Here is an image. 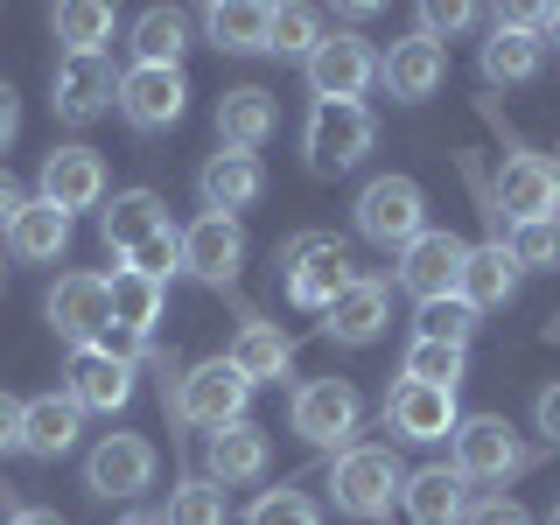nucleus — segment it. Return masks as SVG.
Here are the masks:
<instances>
[{
    "instance_id": "obj_21",
    "label": "nucleus",
    "mask_w": 560,
    "mask_h": 525,
    "mask_svg": "<svg viewBox=\"0 0 560 525\" xmlns=\"http://www.w3.org/2000/svg\"><path fill=\"white\" fill-rule=\"evenodd\" d=\"M78 420L84 407L70 393H43V399H22V448L43 455V463H57V455L78 448Z\"/></svg>"
},
{
    "instance_id": "obj_38",
    "label": "nucleus",
    "mask_w": 560,
    "mask_h": 525,
    "mask_svg": "<svg viewBox=\"0 0 560 525\" xmlns=\"http://www.w3.org/2000/svg\"><path fill=\"white\" fill-rule=\"evenodd\" d=\"M504 253L518 259V273L525 267H553L560 259V218H547V224H504Z\"/></svg>"
},
{
    "instance_id": "obj_52",
    "label": "nucleus",
    "mask_w": 560,
    "mask_h": 525,
    "mask_svg": "<svg viewBox=\"0 0 560 525\" xmlns=\"http://www.w3.org/2000/svg\"><path fill=\"white\" fill-rule=\"evenodd\" d=\"M547 525H560V504H553V518H547Z\"/></svg>"
},
{
    "instance_id": "obj_51",
    "label": "nucleus",
    "mask_w": 560,
    "mask_h": 525,
    "mask_svg": "<svg viewBox=\"0 0 560 525\" xmlns=\"http://www.w3.org/2000/svg\"><path fill=\"white\" fill-rule=\"evenodd\" d=\"M547 35H553V43H560V8H553V22H547Z\"/></svg>"
},
{
    "instance_id": "obj_20",
    "label": "nucleus",
    "mask_w": 560,
    "mask_h": 525,
    "mask_svg": "<svg viewBox=\"0 0 560 525\" xmlns=\"http://www.w3.org/2000/svg\"><path fill=\"white\" fill-rule=\"evenodd\" d=\"M105 197V162H98V148H57L43 162V203H57L63 218L70 210H92Z\"/></svg>"
},
{
    "instance_id": "obj_4",
    "label": "nucleus",
    "mask_w": 560,
    "mask_h": 525,
    "mask_svg": "<svg viewBox=\"0 0 560 525\" xmlns=\"http://www.w3.org/2000/svg\"><path fill=\"white\" fill-rule=\"evenodd\" d=\"M358 232L372 238V245H407L428 232V197H420V183L413 175H378V183H364V197H358Z\"/></svg>"
},
{
    "instance_id": "obj_19",
    "label": "nucleus",
    "mask_w": 560,
    "mask_h": 525,
    "mask_svg": "<svg viewBox=\"0 0 560 525\" xmlns=\"http://www.w3.org/2000/svg\"><path fill=\"white\" fill-rule=\"evenodd\" d=\"M399 512H407V525H463L469 518V483L455 477L448 463L413 469L407 490H399Z\"/></svg>"
},
{
    "instance_id": "obj_39",
    "label": "nucleus",
    "mask_w": 560,
    "mask_h": 525,
    "mask_svg": "<svg viewBox=\"0 0 560 525\" xmlns=\"http://www.w3.org/2000/svg\"><path fill=\"white\" fill-rule=\"evenodd\" d=\"M168 525H224V483L189 477V483L168 498Z\"/></svg>"
},
{
    "instance_id": "obj_36",
    "label": "nucleus",
    "mask_w": 560,
    "mask_h": 525,
    "mask_svg": "<svg viewBox=\"0 0 560 525\" xmlns=\"http://www.w3.org/2000/svg\"><path fill=\"white\" fill-rule=\"evenodd\" d=\"M420 337H428V343H455V350H469V337H477V308H469L463 294L420 302Z\"/></svg>"
},
{
    "instance_id": "obj_17",
    "label": "nucleus",
    "mask_w": 560,
    "mask_h": 525,
    "mask_svg": "<svg viewBox=\"0 0 560 525\" xmlns=\"http://www.w3.org/2000/svg\"><path fill=\"white\" fill-rule=\"evenodd\" d=\"M378 84H385L393 98H407V105L434 98V92L448 84V49L428 43V35H407V43H393V57L378 63Z\"/></svg>"
},
{
    "instance_id": "obj_46",
    "label": "nucleus",
    "mask_w": 560,
    "mask_h": 525,
    "mask_svg": "<svg viewBox=\"0 0 560 525\" xmlns=\"http://www.w3.org/2000/svg\"><path fill=\"white\" fill-rule=\"evenodd\" d=\"M22 203H28V197H22V183L0 168V238H8V224H14V218H22Z\"/></svg>"
},
{
    "instance_id": "obj_11",
    "label": "nucleus",
    "mask_w": 560,
    "mask_h": 525,
    "mask_svg": "<svg viewBox=\"0 0 560 525\" xmlns=\"http://www.w3.org/2000/svg\"><path fill=\"white\" fill-rule=\"evenodd\" d=\"M183 98H189L183 70H154V63L119 70V113H127V127H140V133L175 127V119H183Z\"/></svg>"
},
{
    "instance_id": "obj_14",
    "label": "nucleus",
    "mask_w": 560,
    "mask_h": 525,
    "mask_svg": "<svg viewBox=\"0 0 560 525\" xmlns=\"http://www.w3.org/2000/svg\"><path fill=\"white\" fill-rule=\"evenodd\" d=\"M84 483L98 498H140L154 483V448L140 434H105V442L84 455Z\"/></svg>"
},
{
    "instance_id": "obj_31",
    "label": "nucleus",
    "mask_w": 560,
    "mask_h": 525,
    "mask_svg": "<svg viewBox=\"0 0 560 525\" xmlns=\"http://www.w3.org/2000/svg\"><path fill=\"white\" fill-rule=\"evenodd\" d=\"M224 358H232L238 372H245V385H259V378H280V372H288L294 343L280 337L273 323H259V315H245V329L232 337V350H224Z\"/></svg>"
},
{
    "instance_id": "obj_8",
    "label": "nucleus",
    "mask_w": 560,
    "mask_h": 525,
    "mask_svg": "<svg viewBox=\"0 0 560 525\" xmlns=\"http://www.w3.org/2000/svg\"><path fill=\"white\" fill-rule=\"evenodd\" d=\"M113 98H119V70H113L105 49H92V57H63L57 70H49V105H57V119H70V127H92Z\"/></svg>"
},
{
    "instance_id": "obj_2",
    "label": "nucleus",
    "mask_w": 560,
    "mask_h": 525,
    "mask_svg": "<svg viewBox=\"0 0 560 525\" xmlns=\"http://www.w3.org/2000/svg\"><path fill=\"white\" fill-rule=\"evenodd\" d=\"M448 469L463 483H504V477L525 469V442L512 434V420L469 413V420H455V434H448Z\"/></svg>"
},
{
    "instance_id": "obj_48",
    "label": "nucleus",
    "mask_w": 560,
    "mask_h": 525,
    "mask_svg": "<svg viewBox=\"0 0 560 525\" xmlns=\"http://www.w3.org/2000/svg\"><path fill=\"white\" fill-rule=\"evenodd\" d=\"M315 245H323V232H302V238H288V245H280V267L294 273V267H302V259L315 253Z\"/></svg>"
},
{
    "instance_id": "obj_40",
    "label": "nucleus",
    "mask_w": 560,
    "mask_h": 525,
    "mask_svg": "<svg viewBox=\"0 0 560 525\" xmlns=\"http://www.w3.org/2000/svg\"><path fill=\"white\" fill-rule=\"evenodd\" d=\"M175 267H183V232H154L148 245L127 253V273H148V280H168Z\"/></svg>"
},
{
    "instance_id": "obj_1",
    "label": "nucleus",
    "mask_w": 560,
    "mask_h": 525,
    "mask_svg": "<svg viewBox=\"0 0 560 525\" xmlns=\"http://www.w3.org/2000/svg\"><path fill=\"white\" fill-rule=\"evenodd\" d=\"M407 490V469H399L393 448H343L337 469H329V498H337L343 518H393V498Z\"/></svg>"
},
{
    "instance_id": "obj_13",
    "label": "nucleus",
    "mask_w": 560,
    "mask_h": 525,
    "mask_svg": "<svg viewBox=\"0 0 560 525\" xmlns=\"http://www.w3.org/2000/svg\"><path fill=\"white\" fill-rule=\"evenodd\" d=\"M455 393H442V385H413L399 378L393 393H385V428L399 434V442H448L455 434Z\"/></svg>"
},
{
    "instance_id": "obj_41",
    "label": "nucleus",
    "mask_w": 560,
    "mask_h": 525,
    "mask_svg": "<svg viewBox=\"0 0 560 525\" xmlns=\"http://www.w3.org/2000/svg\"><path fill=\"white\" fill-rule=\"evenodd\" d=\"M245 525H315V504L302 490H267V498L245 512Z\"/></svg>"
},
{
    "instance_id": "obj_16",
    "label": "nucleus",
    "mask_w": 560,
    "mask_h": 525,
    "mask_svg": "<svg viewBox=\"0 0 560 525\" xmlns=\"http://www.w3.org/2000/svg\"><path fill=\"white\" fill-rule=\"evenodd\" d=\"M70 399H78L84 413H119L133 399V364L113 358V350H98V343L70 350Z\"/></svg>"
},
{
    "instance_id": "obj_44",
    "label": "nucleus",
    "mask_w": 560,
    "mask_h": 525,
    "mask_svg": "<svg viewBox=\"0 0 560 525\" xmlns=\"http://www.w3.org/2000/svg\"><path fill=\"white\" fill-rule=\"evenodd\" d=\"M8 448H22V399L0 393V455H8Z\"/></svg>"
},
{
    "instance_id": "obj_10",
    "label": "nucleus",
    "mask_w": 560,
    "mask_h": 525,
    "mask_svg": "<svg viewBox=\"0 0 560 525\" xmlns=\"http://www.w3.org/2000/svg\"><path fill=\"white\" fill-rule=\"evenodd\" d=\"M49 329L70 343V350H84V343H98L105 337V323H113V294H105V273H63L57 288H49Z\"/></svg>"
},
{
    "instance_id": "obj_49",
    "label": "nucleus",
    "mask_w": 560,
    "mask_h": 525,
    "mask_svg": "<svg viewBox=\"0 0 560 525\" xmlns=\"http://www.w3.org/2000/svg\"><path fill=\"white\" fill-rule=\"evenodd\" d=\"M8 525H63V518H57V512H14Z\"/></svg>"
},
{
    "instance_id": "obj_50",
    "label": "nucleus",
    "mask_w": 560,
    "mask_h": 525,
    "mask_svg": "<svg viewBox=\"0 0 560 525\" xmlns=\"http://www.w3.org/2000/svg\"><path fill=\"white\" fill-rule=\"evenodd\" d=\"M119 525H168V512H133V518H119Z\"/></svg>"
},
{
    "instance_id": "obj_28",
    "label": "nucleus",
    "mask_w": 560,
    "mask_h": 525,
    "mask_svg": "<svg viewBox=\"0 0 560 525\" xmlns=\"http://www.w3.org/2000/svg\"><path fill=\"white\" fill-rule=\"evenodd\" d=\"M105 245H113L119 259L133 253V245H148L154 232H168V210H162V197L154 189H127V197H113V210H105Z\"/></svg>"
},
{
    "instance_id": "obj_24",
    "label": "nucleus",
    "mask_w": 560,
    "mask_h": 525,
    "mask_svg": "<svg viewBox=\"0 0 560 525\" xmlns=\"http://www.w3.org/2000/svg\"><path fill=\"white\" fill-rule=\"evenodd\" d=\"M267 133H273V92H259V84H232V92L218 98V140H224V154H253Z\"/></svg>"
},
{
    "instance_id": "obj_6",
    "label": "nucleus",
    "mask_w": 560,
    "mask_h": 525,
    "mask_svg": "<svg viewBox=\"0 0 560 525\" xmlns=\"http://www.w3.org/2000/svg\"><path fill=\"white\" fill-rule=\"evenodd\" d=\"M498 224H547L560 218V168L547 154H512V162L498 168V210H490Z\"/></svg>"
},
{
    "instance_id": "obj_32",
    "label": "nucleus",
    "mask_w": 560,
    "mask_h": 525,
    "mask_svg": "<svg viewBox=\"0 0 560 525\" xmlns=\"http://www.w3.org/2000/svg\"><path fill=\"white\" fill-rule=\"evenodd\" d=\"M183 49H189V22L175 8H148L133 22V63H154V70H183Z\"/></svg>"
},
{
    "instance_id": "obj_25",
    "label": "nucleus",
    "mask_w": 560,
    "mask_h": 525,
    "mask_svg": "<svg viewBox=\"0 0 560 525\" xmlns=\"http://www.w3.org/2000/svg\"><path fill=\"white\" fill-rule=\"evenodd\" d=\"M259 189H267V175H259L253 154H210L203 162V210L210 218H238Z\"/></svg>"
},
{
    "instance_id": "obj_33",
    "label": "nucleus",
    "mask_w": 560,
    "mask_h": 525,
    "mask_svg": "<svg viewBox=\"0 0 560 525\" xmlns=\"http://www.w3.org/2000/svg\"><path fill=\"white\" fill-rule=\"evenodd\" d=\"M203 28H210V43L232 49V57L267 49V8H245V0H218V8H203Z\"/></svg>"
},
{
    "instance_id": "obj_34",
    "label": "nucleus",
    "mask_w": 560,
    "mask_h": 525,
    "mask_svg": "<svg viewBox=\"0 0 560 525\" xmlns=\"http://www.w3.org/2000/svg\"><path fill=\"white\" fill-rule=\"evenodd\" d=\"M49 22H57L63 57H92L105 35H113V8H105V0H63V8L49 14Z\"/></svg>"
},
{
    "instance_id": "obj_43",
    "label": "nucleus",
    "mask_w": 560,
    "mask_h": 525,
    "mask_svg": "<svg viewBox=\"0 0 560 525\" xmlns=\"http://www.w3.org/2000/svg\"><path fill=\"white\" fill-rule=\"evenodd\" d=\"M463 525H533V518H525V504H512V498H483V504H469Z\"/></svg>"
},
{
    "instance_id": "obj_9",
    "label": "nucleus",
    "mask_w": 560,
    "mask_h": 525,
    "mask_svg": "<svg viewBox=\"0 0 560 525\" xmlns=\"http://www.w3.org/2000/svg\"><path fill=\"white\" fill-rule=\"evenodd\" d=\"M294 434H302L308 448H337L358 434V385L350 378H308L302 393H294Z\"/></svg>"
},
{
    "instance_id": "obj_3",
    "label": "nucleus",
    "mask_w": 560,
    "mask_h": 525,
    "mask_svg": "<svg viewBox=\"0 0 560 525\" xmlns=\"http://www.w3.org/2000/svg\"><path fill=\"white\" fill-rule=\"evenodd\" d=\"M245 399H253V385H245V372L232 358H210V364L175 378V420H183V428H203V434L245 420Z\"/></svg>"
},
{
    "instance_id": "obj_47",
    "label": "nucleus",
    "mask_w": 560,
    "mask_h": 525,
    "mask_svg": "<svg viewBox=\"0 0 560 525\" xmlns=\"http://www.w3.org/2000/svg\"><path fill=\"white\" fill-rule=\"evenodd\" d=\"M539 434H547V442H560V385H547V393H539Z\"/></svg>"
},
{
    "instance_id": "obj_5",
    "label": "nucleus",
    "mask_w": 560,
    "mask_h": 525,
    "mask_svg": "<svg viewBox=\"0 0 560 525\" xmlns=\"http://www.w3.org/2000/svg\"><path fill=\"white\" fill-rule=\"evenodd\" d=\"M372 113L364 105H329V98H315V113H308V127H302V148H308V168H323V175H343V168H358L364 154H372Z\"/></svg>"
},
{
    "instance_id": "obj_7",
    "label": "nucleus",
    "mask_w": 560,
    "mask_h": 525,
    "mask_svg": "<svg viewBox=\"0 0 560 525\" xmlns=\"http://www.w3.org/2000/svg\"><path fill=\"white\" fill-rule=\"evenodd\" d=\"M308 84H315V98H329V105H358L364 98V84H378V57H372V43L364 35H323L315 43V57H308Z\"/></svg>"
},
{
    "instance_id": "obj_35",
    "label": "nucleus",
    "mask_w": 560,
    "mask_h": 525,
    "mask_svg": "<svg viewBox=\"0 0 560 525\" xmlns=\"http://www.w3.org/2000/svg\"><path fill=\"white\" fill-rule=\"evenodd\" d=\"M315 43H323V22H315V8H267V49L273 57H315Z\"/></svg>"
},
{
    "instance_id": "obj_18",
    "label": "nucleus",
    "mask_w": 560,
    "mask_h": 525,
    "mask_svg": "<svg viewBox=\"0 0 560 525\" xmlns=\"http://www.w3.org/2000/svg\"><path fill=\"white\" fill-rule=\"evenodd\" d=\"M267 455H273L267 428H259V420H232V428L210 434L203 463H210V483L232 490V483H259V477H267Z\"/></svg>"
},
{
    "instance_id": "obj_26",
    "label": "nucleus",
    "mask_w": 560,
    "mask_h": 525,
    "mask_svg": "<svg viewBox=\"0 0 560 525\" xmlns=\"http://www.w3.org/2000/svg\"><path fill=\"white\" fill-rule=\"evenodd\" d=\"M323 329L337 343H378V329H385V280H350V288L337 294V308L323 315Z\"/></svg>"
},
{
    "instance_id": "obj_45",
    "label": "nucleus",
    "mask_w": 560,
    "mask_h": 525,
    "mask_svg": "<svg viewBox=\"0 0 560 525\" xmlns=\"http://www.w3.org/2000/svg\"><path fill=\"white\" fill-rule=\"evenodd\" d=\"M14 133H22V98H14V84L0 78V154H8Z\"/></svg>"
},
{
    "instance_id": "obj_12",
    "label": "nucleus",
    "mask_w": 560,
    "mask_h": 525,
    "mask_svg": "<svg viewBox=\"0 0 560 525\" xmlns=\"http://www.w3.org/2000/svg\"><path fill=\"white\" fill-rule=\"evenodd\" d=\"M463 259H469V245L455 232H420L407 253H399V288L420 294V302H442V294L463 288Z\"/></svg>"
},
{
    "instance_id": "obj_37",
    "label": "nucleus",
    "mask_w": 560,
    "mask_h": 525,
    "mask_svg": "<svg viewBox=\"0 0 560 525\" xmlns=\"http://www.w3.org/2000/svg\"><path fill=\"white\" fill-rule=\"evenodd\" d=\"M399 378L455 393V378H463V350H455V343H428V337H413V343H407V372H399Z\"/></svg>"
},
{
    "instance_id": "obj_30",
    "label": "nucleus",
    "mask_w": 560,
    "mask_h": 525,
    "mask_svg": "<svg viewBox=\"0 0 560 525\" xmlns=\"http://www.w3.org/2000/svg\"><path fill=\"white\" fill-rule=\"evenodd\" d=\"M63 245H70V218H63L57 203H43V197H28L22 218L8 224V253L14 259H57Z\"/></svg>"
},
{
    "instance_id": "obj_22",
    "label": "nucleus",
    "mask_w": 560,
    "mask_h": 525,
    "mask_svg": "<svg viewBox=\"0 0 560 525\" xmlns=\"http://www.w3.org/2000/svg\"><path fill=\"white\" fill-rule=\"evenodd\" d=\"M350 280H358V273H350V253H343L337 238H323V245H315V253L302 259V267L288 273V302H294V308L329 315V308H337V294L350 288Z\"/></svg>"
},
{
    "instance_id": "obj_42",
    "label": "nucleus",
    "mask_w": 560,
    "mask_h": 525,
    "mask_svg": "<svg viewBox=\"0 0 560 525\" xmlns=\"http://www.w3.org/2000/svg\"><path fill=\"white\" fill-rule=\"evenodd\" d=\"M455 28H469L463 0H428V8H420V35H428V43H442V35H455Z\"/></svg>"
},
{
    "instance_id": "obj_15",
    "label": "nucleus",
    "mask_w": 560,
    "mask_h": 525,
    "mask_svg": "<svg viewBox=\"0 0 560 525\" xmlns=\"http://www.w3.org/2000/svg\"><path fill=\"white\" fill-rule=\"evenodd\" d=\"M183 267L197 273V280H210V288H232L238 280V267H245V232H238V218H203L183 232Z\"/></svg>"
},
{
    "instance_id": "obj_27",
    "label": "nucleus",
    "mask_w": 560,
    "mask_h": 525,
    "mask_svg": "<svg viewBox=\"0 0 560 525\" xmlns=\"http://www.w3.org/2000/svg\"><path fill=\"white\" fill-rule=\"evenodd\" d=\"M105 294H113V323H105V329H127V337L148 343V337H154V323H162V302H168L162 280H148V273H127V267H119L113 280H105Z\"/></svg>"
},
{
    "instance_id": "obj_29",
    "label": "nucleus",
    "mask_w": 560,
    "mask_h": 525,
    "mask_svg": "<svg viewBox=\"0 0 560 525\" xmlns=\"http://www.w3.org/2000/svg\"><path fill=\"white\" fill-rule=\"evenodd\" d=\"M539 57H547V43H539L533 28L498 22V28H490V43H483V78L490 84H525L539 70Z\"/></svg>"
},
{
    "instance_id": "obj_23",
    "label": "nucleus",
    "mask_w": 560,
    "mask_h": 525,
    "mask_svg": "<svg viewBox=\"0 0 560 525\" xmlns=\"http://www.w3.org/2000/svg\"><path fill=\"white\" fill-rule=\"evenodd\" d=\"M455 294H463V302L477 308V315L512 302V294H518V259L504 253V238L469 245V259H463V288H455Z\"/></svg>"
}]
</instances>
